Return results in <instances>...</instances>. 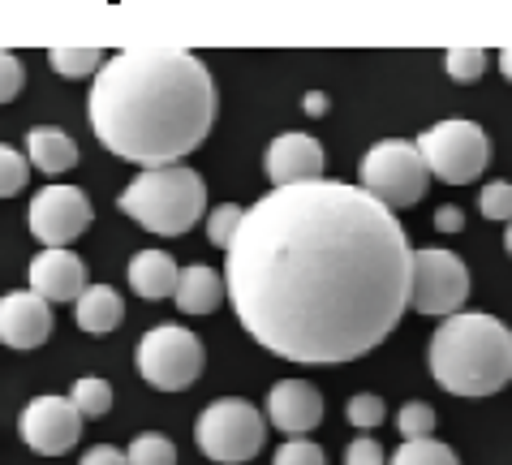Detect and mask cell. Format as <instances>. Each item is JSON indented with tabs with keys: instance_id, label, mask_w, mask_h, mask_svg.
I'll list each match as a JSON object with an SVG mask.
<instances>
[{
	"instance_id": "obj_24",
	"label": "cell",
	"mask_w": 512,
	"mask_h": 465,
	"mask_svg": "<svg viewBox=\"0 0 512 465\" xmlns=\"http://www.w3.org/2000/svg\"><path fill=\"white\" fill-rule=\"evenodd\" d=\"M388 465H461L457 453L439 440H418V444H401Z\"/></svg>"
},
{
	"instance_id": "obj_23",
	"label": "cell",
	"mask_w": 512,
	"mask_h": 465,
	"mask_svg": "<svg viewBox=\"0 0 512 465\" xmlns=\"http://www.w3.org/2000/svg\"><path fill=\"white\" fill-rule=\"evenodd\" d=\"M125 465H177V444L168 440V435H138L130 444V453H125Z\"/></svg>"
},
{
	"instance_id": "obj_36",
	"label": "cell",
	"mask_w": 512,
	"mask_h": 465,
	"mask_svg": "<svg viewBox=\"0 0 512 465\" xmlns=\"http://www.w3.org/2000/svg\"><path fill=\"white\" fill-rule=\"evenodd\" d=\"M500 69H504V78L512 82V48H504V52H500Z\"/></svg>"
},
{
	"instance_id": "obj_8",
	"label": "cell",
	"mask_w": 512,
	"mask_h": 465,
	"mask_svg": "<svg viewBox=\"0 0 512 465\" xmlns=\"http://www.w3.org/2000/svg\"><path fill=\"white\" fill-rule=\"evenodd\" d=\"M203 341L181 328V323H160L138 341V375L160 392H181L203 375Z\"/></svg>"
},
{
	"instance_id": "obj_5",
	"label": "cell",
	"mask_w": 512,
	"mask_h": 465,
	"mask_svg": "<svg viewBox=\"0 0 512 465\" xmlns=\"http://www.w3.org/2000/svg\"><path fill=\"white\" fill-rule=\"evenodd\" d=\"M426 181H431V173H426L418 147L405 143V138H383V143H375L358 164V190L371 194V199L379 207H388L392 216L401 207L422 203Z\"/></svg>"
},
{
	"instance_id": "obj_3",
	"label": "cell",
	"mask_w": 512,
	"mask_h": 465,
	"mask_svg": "<svg viewBox=\"0 0 512 465\" xmlns=\"http://www.w3.org/2000/svg\"><path fill=\"white\" fill-rule=\"evenodd\" d=\"M431 375L457 397H491L512 379V332L482 310H461L444 319L426 349Z\"/></svg>"
},
{
	"instance_id": "obj_4",
	"label": "cell",
	"mask_w": 512,
	"mask_h": 465,
	"mask_svg": "<svg viewBox=\"0 0 512 465\" xmlns=\"http://www.w3.org/2000/svg\"><path fill=\"white\" fill-rule=\"evenodd\" d=\"M117 207L130 220H138L147 233L181 237L190 233L207 211V181L194 173L190 164H168V168H142L121 190Z\"/></svg>"
},
{
	"instance_id": "obj_16",
	"label": "cell",
	"mask_w": 512,
	"mask_h": 465,
	"mask_svg": "<svg viewBox=\"0 0 512 465\" xmlns=\"http://www.w3.org/2000/svg\"><path fill=\"white\" fill-rule=\"evenodd\" d=\"M173 302L181 315H211V310L224 302V272H216V267H207V263L181 267Z\"/></svg>"
},
{
	"instance_id": "obj_12",
	"label": "cell",
	"mask_w": 512,
	"mask_h": 465,
	"mask_svg": "<svg viewBox=\"0 0 512 465\" xmlns=\"http://www.w3.org/2000/svg\"><path fill=\"white\" fill-rule=\"evenodd\" d=\"M323 177V147L319 138H310L302 130L276 134L267 147V181L272 190L280 186H302V181H319Z\"/></svg>"
},
{
	"instance_id": "obj_15",
	"label": "cell",
	"mask_w": 512,
	"mask_h": 465,
	"mask_svg": "<svg viewBox=\"0 0 512 465\" xmlns=\"http://www.w3.org/2000/svg\"><path fill=\"white\" fill-rule=\"evenodd\" d=\"M26 280H31V293L52 302H78L82 289H87V263L69 250H44L35 255L31 267H26Z\"/></svg>"
},
{
	"instance_id": "obj_26",
	"label": "cell",
	"mask_w": 512,
	"mask_h": 465,
	"mask_svg": "<svg viewBox=\"0 0 512 465\" xmlns=\"http://www.w3.org/2000/svg\"><path fill=\"white\" fill-rule=\"evenodd\" d=\"M26 173H31L26 155L13 151L9 143H0V199H13V194L26 186Z\"/></svg>"
},
{
	"instance_id": "obj_1",
	"label": "cell",
	"mask_w": 512,
	"mask_h": 465,
	"mask_svg": "<svg viewBox=\"0 0 512 465\" xmlns=\"http://www.w3.org/2000/svg\"><path fill=\"white\" fill-rule=\"evenodd\" d=\"M414 246L405 224L345 181L267 190L224 250V298L284 362H353L409 310Z\"/></svg>"
},
{
	"instance_id": "obj_18",
	"label": "cell",
	"mask_w": 512,
	"mask_h": 465,
	"mask_svg": "<svg viewBox=\"0 0 512 465\" xmlns=\"http://www.w3.org/2000/svg\"><path fill=\"white\" fill-rule=\"evenodd\" d=\"M26 164L39 168L48 177H61L78 164V143L65 130H52V125H35L26 134Z\"/></svg>"
},
{
	"instance_id": "obj_29",
	"label": "cell",
	"mask_w": 512,
	"mask_h": 465,
	"mask_svg": "<svg viewBox=\"0 0 512 465\" xmlns=\"http://www.w3.org/2000/svg\"><path fill=\"white\" fill-rule=\"evenodd\" d=\"M478 207H482V216L487 220H512V181H487L482 186V199H478Z\"/></svg>"
},
{
	"instance_id": "obj_2",
	"label": "cell",
	"mask_w": 512,
	"mask_h": 465,
	"mask_svg": "<svg viewBox=\"0 0 512 465\" xmlns=\"http://www.w3.org/2000/svg\"><path fill=\"white\" fill-rule=\"evenodd\" d=\"M87 121L117 160L181 164L211 134L216 82L194 52L138 48L104 61L87 95Z\"/></svg>"
},
{
	"instance_id": "obj_25",
	"label": "cell",
	"mask_w": 512,
	"mask_h": 465,
	"mask_svg": "<svg viewBox=\"0 0 512 465\" xmlns=\"http://www.w3.org/2000/svg\"><path fill=\"white\" fill-rule=\"evenodd\" d=\"M444 69H448L452 82H478L487 74V52L482 48H448Z\"/></svg>"
},
{
	"instance_id": "obj_19",
	"label": "cell",
	"mask_w": 512,
	"mask_h": 465,
	"mask_svg": "<svg viewBox=\"0 0 512 465\" xmlns=\"http://www.w3.org/2000/svg\"><path fill=\"white\" fill-rule=\"evenodd\" d=\"M74 315H78V328H82V332L108 336V332L121 323L125 302H121L117 289H108V285H87V289H82V298L74 302Z\"/></svg>"
},
{
	"instance_id": "obj_22",
	"label": "cell",
	"mask_w": 512,
	"mask_h": 465,
	"mask_svg": "<svg viewBox=\"0 0 512 465\" xmlns=\"http://www.w3.org/2000/svg\"><path fill=\"white\" fill-rule=\"evenodd\" d=\"M396 431H401V444H418V440H435V410L426 401H409L396 414Z\"/></svg>"
},
{
	"instance_id": "obj_11",
	"label": "cell",
	"mask_w": 512,
	"mask_h": 465,
	"mask_svg": "<svg viewBox=\"0 0 512 465\" xmlns=\"http://www.w3.org/2000/svg\"><path fill=\"white\" fill-rule=\"evenodd\" d=\"M18 431L26 448H35L39 457H61L78 444L82 435V414L69 405V397H56V392H44V397L26 401V410L18 414Z\"/></svg>"
},
{
	"instance_id": "obj_13",
	"label": "cell",
	"mask_w": 512,
	"mask_h": 465,
	"mask_svg": "<svg viewBox=\"0 0 512 465\" xmlns=\"http://www.w3.org/2000/svg\"><path fill=\"white\" fill-rule=\"evenodd\" d=\"M267 422L289 435V440H306L323 422V397L306 379H280V384L267 392Z\"/></svg>"
},
{
	"instance_id": "obj_9",
	"label": "cell",
	"mask_w": 512,
	"mask_h": 465,
	"mask_svg": "<svg viewBox=\"0 0 512 465\" xmlns=\"http://www.w3.org/2000/svg\"><path fill=\"white\" fill-rule=\"evenodd\" d=\"M469 298V267L452 250H414V280H409V310L435 319L461 315Z\"/></svg>"
},
{
	"instance_id": "obj_10",
	"label": "cell",
	"mask_w": 512,
	"mask_h": 465,
	"mask_svg": "<svg viewBox=\"0 0 512 465\" xmlns=\"http://www.w3.org/2000/svg\"><path fill=\"white\" fill-rule=\"evenodd\" d=\"M31 237L44 242V250H65L91 229V199L78 186H44L31 199Z\"/></svg>"
},
{
	"instance_id": "obj_20",
	"label": "cell",
	"mask_w": 512,
	"mask_h": 465,
	"mask_svg": "<svg viewBox=\"0 0 512 465\" xmlns=\"http://www.w3.org/2000/svg\"><path fill=\"white\" fill-rule=\"evenodd\" d=\"M69 405L82 414V418H104L112 410V384L108 379H95V375H82L74 388H69Z\"/></svg>"
},
{
	"instance_id": "obj_32",
	"label": "cell",
	"mask_w": 512,
	"mask_h": 465,
	"mask_svg": "<svg viewBox=\"0 0 512 465\" xmlns=\"http://www.w3.org/2000/svg\"><path fill=\"white\" fill-rule=\"evenodd\" d=\"M345 465H388V453L379 448L375 435H358V440L345 448Z\"/></svg>"
},
{
	"instance_id": "obj_34",
	"label": "cell",
	"mask_w": 512,
	"mask_h": 465,
	"mask_svg": "<svg viewBox=\"0 0 512 465\" xmlns=\"http://www.w3.org/2000/svg\"><path fill=\"white\" fill-rule=\"evenodd\" d=\"M461 224H465L461 207H452V203H448V207H439V211H435V229H439V233H461Z\"/></svg>"
},
{
	"instance_id": "obj_14",
	"label": "cell",
	"mask_w": 512,
	"mask_h": 465,
	"mask_svg": "<svg viewBox=\"0 0 512 465\" xmlns=\"http://www.w3.org/2000/svg\"><path fill=\"white\" fill-rule=\"evenodd\" d=\"M52 336V306L35 298L31 289L0 298V345L9 349H39Z\"/></svg>"
},
{
	"instance_id": "obj_33",
	"label": "cell",
	"mask_w": 512,
	"mask_h": 465,
	"mask_svg": "<svg viewBox=\"0 0 512 465\" xmlns=\"http://www.w3.org/2000/svg\"><path fill=\"white\" fill-rule=\"evenodd\" d=\"M78 465H125V453H121V448H112V444H95V448L82 453Z\"/></svg>"
},
{
	"instance_id": "obj_28",
	"label": "cell",
	"mask_w": 512,
	"mask_h": 465,
	"mask_svg": "<svg viewBox=\"0 0 512 465\" xmlns=\"http://www.w3.org/2000/svg\"><path fill=\"white\" fill-rule=\"evenodd\" d=\"M241 211H246V207H237V203H220V207H211V216H207V242H211V246L229 250L233 233H237V224H241Z\"/></svg>"
},
{
	"instance_id": "obj_31",
	"label": "cell",
	"mask_w": 512,
	"mask_h": 465,
	"mask_svg": "<svg viewBox=\"0 0 512 465\" xmlns=\"http://www.w3.org/2000/svg\"><path fill=\"white\" fill-rule=\"evenodd\" d=\"M22 82H26V65L13 52H0V104L18 100Z\"/></svg>"
},
{
	"instance_id": "obj_7",
	"label": "cell",
	"mask_w": 512,
	"mask_h": 465,
	"mask_svg": "<svg viewBox=\"0 0 512 465\" xmlns=\"http://www.w3.org/2000/svg\"><path fill=\"white\" fill-rule=\"evenodd\" d=\"M194 440H198V448H203L207 461L246 465V461L259 457V448L267 440V427H263V414L254 410L250 401L224 397V401H211L207 410L198 414Z\"/></svg>"
},
{
	"instance_id": "obj_37",
	"label": "cell",
	"mask_w": 512,
	"mask_h": 465,
	"mask_svg": "<svg viewBox=\"0 0 512 465\" xmlns=\"http://www.w3.org/2000/svg\"><path fill=\"white\" fill-rule=\"evenodd\" d=\"M504 246H508V255H512V220H508V237H504Z\"/></svg>"
},
{
	"instance_id": "obj_30",
	"label": "cell",
	"mask_w": 512,
	"mask_h": 465,
	"mask_svg": "<svg viewBox=\"0 0 512 465\" xmlns=\"http://www.w3.org/2000/svg\"><path fill=\"white\" fill-rule=\"evenodd\" d=\"M272 465H327V457H323V448L315 440H284L276 448Z\"/></svg>"
},
{
	"instance_id": "obj_17",
	"label": "cell",
	"mask_w": 512,
	"mask_h": 465,
	"mask_svg": "<svg viewBox=\"0 0 512 465\" xmlns=\"http://www.w3.org/2000/svg\"><path fill=\"white\" fill-rule=\"evenodd\" d=\"M177 276H181V267L173 263V255H164V250H138L130 259V289L147 302L173 298Z\"/></svg>"
},
{
	"instance_id": "obj_27",
	"label": "cell",
	"mask_w": 512,
	"mask_h": 465,
	"mask_svg": "<svg viewBox=\"0 0 512 465\" xmlns=\"http://www.w3.org/2000/svg\"><path fill=\"white\" fill-rule=\"evenodd\" d=\"M349 422L358 427L362 435H371L375 427H383V414H388V405H383V397H375V392H358V397H349Z\"/></svg>"
},
{
	"instance_id": "obj_21",
	"label": "cell",
	"mask_w": 512,
	"mask_h": 465,
	"mask_svg": "<svg viewBox=\"0 0 512 465\" xmlns=\"http://www.w3.org/2000/svg\"><path fill=\"white\" fill-rule=\"evenodd\" d=\"M48 65L65 78H87L104 69V52L99 48H48Z\"/></svg>"
},
{
	"instance_id": "obj_35",
	"label": "cell",
	"mask_w": 512,
	"mask_h": 465,
	"mask_svg": "<svg viewBox=\"0 0 512 465\" xmlns=\"http://www.w3.org/2000/svg\"><path fill=\"white\" fill-rule=\"evenodd\" d=\"M302 108L310 112V117H323V112H327V95L323 91H310L306 100H302Z\"/></svg>"
},
{
	"instance_id": "obj_6",
	"label": "cell",
	"mask_w": 512,
	"mask_h": 465,
	"mask_svg": "<svg viewBox=\"0 0 512 465\" xmlns=\"http://www.w3.org/2000/svg\"><path fill=\"white\" fill-rule=\"evenodd\" d=\"M414 147L422 155L426 173L448 181V186H465V181H474L491 164V138L469 117H448L431 125V130H422L414 138Z\"/></svg>"
}]
</instances>
